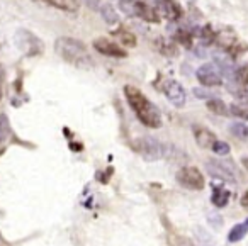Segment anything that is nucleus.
<instances>
[{
	"label": "nucleus",
	"instance_id": "f257e3e1",
	"mask_svg": "<svg viewBox=\"0 0 248 246\" xmlns=\"http://www.w3.org/2000/svg\"><path fill=\"white\" fill-rule=\"evenodd\" d=\"M124 95H126V100L131 106V109L135 110L140 123L145 124L146 127H152V129L162 127V114L156 109L155 104H152L146 99V95L141 90L133 85H126L124 87Z\"/></svg>",
	"mask_w": 248,
	"mask_h": 246
},
{
	"label": "nucleus",
	"instance_id": "f03ea898",
	"mask_svg": "<svg viewBox=\"0 0 248 246\" xmlns=\"http://www.w3.org/2000/svg\"><path fill=\"white\" fill-rule=\"evenodd\" d=\"M55 51L65 60L66 63L78 66V68H90L93 66V62L87 51L85 45L75 38H58L55 43Z\"/></svg>",
	"mask_w": 248,
	"mask_h": 246
},
{
	"label": "nucleus",
	"instance_id": "7ed1b4c3",
	"mask_svg": "<svg viewBox=\"0 0 248 246\" xmlns=\"http://www.w3.org/2000/svg\"><path fill=\"white\" fill-rule=\"evenodd\" d=\"M14 45L28 56H38L43 53V43L36 34L26 29H19L14 34Z\"/></svg>",
	"mask_w": 248,
	"mask_h": 246
},
{
	"label": "nucleus",
	"instance_id": "20e7f679",
	"mask_svg": "<svg viewBox=\"0 0 248 246\" xmlns=\"http://www.w3.org/2000/svg\"><path fill=\"white\" fill-rule=\"evenodd\" d=\"M133 148L145 158L146 161H156L163 158V151H165V144H162L155 138H140L133 143Z\"/></svg>",
	"mask_w": 248,
	"mask_h": 246
},
{
	"label": "nucleus",
	"instance_id": "39448f33",
	"mask_svg": "<svg viewBox=\"0 0 248 246\" xmlns=\"http://www.w3.org/2000/svg\"><path fill=\"white\" fill-rule=\"evenodd\" d=\"M177 182H179L182 187L189 188V190H202L206 180H204V175L199 171V168L196 167H184L177 171Z\"/></svg>",
	"mask_w": 248,
	"mask_h": 246
},
{
	"label": "nucleus",
	"instance_id": "423d86ee",
	"mask_svg": "<svg viewBox=\"0 0 248 246\" xmlns=\"http://www.w3.org/2000/svg\"><path fill=\"white\" fill-rule=\"evenodd\" d=\"M206 171L213 178H219V180L228 182V184H234V182H238L236 170L231 168V165H228L226 161L209 160L206 163Z\"/></svg>",
	"mask_w": 248,
	"mask_h": 246
},
{
	"label": "nucleus",
	"instance_id": "0eeeda50",
	"mask_svg": "<svg viewBox=\"0 0 248 246\" xmlns=\"http://www.w3.org/2000/svg\"><path fill=\"white\" fill-rule=\"evenodd\" d=\"M196 77L204 87H217L223 83L224 75L221 73L219 66L216 63H206V65L199 66Z\"/></svg>",
	"mask_w": 248,
	"mask_h": 246
},
{
	"label": "nucleus",
	"instance_id": "6e6552de",
	"mask_svg": "<svg viewBox=\"0 0 248 246\" xmlns=\"http://www.w3.org/2000/svg\"><path fill=\"white\" fill-rule=\"evenodd\" d=\"M163 92H165L167 99H169L175 107H184V106H186L187 93H186L184 87L180 85L179 82H175V80H167V82L163 83Z\"/></svg>",
	"mask_w": 248,
	"mask_h": 246
},
{
	"label": "nucleus",
	"instance_id": "1a4fd4ad",
	"mask_svg": "<svg viewBox=\"0 0 248 246\" xmlns=\"http://www.w3.org/2000/svg\"><path fill=\"white\" fill-rule=\"evenodd\" d=\"M93 48L104 56H110V58H126V51L121 48L119 45L109 41L106 38H97L93 41Z\"/></svg>",
	"mask_w": 248,
	"mask_h": 246
},
{
	"label": "nucleus",
	"instance_id": "9d476101",
	"mask_svg": "<svg viewBox=\"0 0 248 246\" xmlns=\"http://www.w3.org/2000/svg\"><path fill=\"white\" fill-rule=\"evenodd\" d=\"M155 11L158 12V15H163L169 21H179L182 17V7L173 0H160Z\"/></svg>",
	"mask_w": 248,
	"mask_h": 246
},
{
	"label": "nucleus",
	"instance_id": "9b49d317",
	"mask_svg": "<svg viewBox=\"0 0 248 246\" xmlns=\"http://www.w3.org/2000/svg\"><path fill=\"white\" fill-rule=\"evenodd\" d=\"M194 138H196V143L199 144L202 150H213L214 143L217 141L216 134L211 129L202 126H196L194 127Z\"/></svg>",
	"mask_w": 248,
	"mask_h": 246
},
{
	"label": "nucleus",
	"instance_id": "f8f14e48",
	"mask_svg": "<svg viewBox=\"0 0 248 246\" xmlns=\"http://www.w3.org/2000/svg\"><path fill=\"white\" fill-rule=\"evenodd\" d=\"M135 15L140 19H143V21H146V22H160L158 12H156L153 7H150V5L143 4V2H138V0H136Z\"/></svg>",
	"mask_w": 248,
	"mask_h": 246
},
{
	"label": "nucleus",
	"instance_id": "ddd939ff",
	"mask_svg": "<svg viewBox=\"0 0 248 246\" xmlns=\"http://www.w3.org/2000/svg\"><path fill=\"white\" fill-rule=\"evenodd\" d=\"M155 46L163 56H169V58H175L179 55V48H177L175 43H170V41H165L163 38H156L155 41Z\"/></svg>",
	"mask_w": 248,
	"mask_h": 246
},
{
	"label": "nucleus",
	"instance_id": "4468645a",
	"mask_svg": "<svg viewBox=\"0 0 248 246\" xmlns=\"http://www.w3.org/2000/svg\"><path fill=\"white\" fill-rule=\"evenodd\" d=\"M214 41L217 43V46H221L223 49L230 51V49L236 45V36L231 31H219V34L216 32V39H214Z\"/></svg>",
	"mask_w": 248,
	"mask_h": 246
},
{
	"label": "nucleus",
	"instance_id": "2eb2a0df",
	"mask_svg": "<svg viewBox=\"0 0 248 246\" xmlns=\"http://www.w3.org/2000/svg\"><path fill=\"white\" fill-rule=\"evenodd\" d=\"M43 2L49 4L51 7L62 9V11H66V12H77L80 7L78 0H43Z\"/></svg>",
	"mask_w": 248,
	"mask_h": 246
},
{
	"label": "nucleus",
	"instance_id": "dca6fc26",
	"mask_svg": "<svg viewBox=\"0 0 248 246\" xmlns=\"http://www.w3.org/2000/svg\"><path fill=\"white\" fill-rule=\"evenodd\" d=\"M206 106H207V109H209L213 114H216V116H228V114H230V107H228L221 99H216V97L207 100Z\"/></svg>",
	"mask_w": 248,
	"mask_h": 246
},
{
	"label": "nucleus",
	"instance_id": "f3484780",
	"mask_svg": "<svg viewBox=\"0 0 248 246\" xmlns=\"http://www.w3.org/2000/svg\"><path fill=\"white\" fill-rule=\"evenodd\" d=\"M100 15H102V19L107 22V24H116L117 22V12H116V9L112 7L110 4H104V5H100Z\"/></svg>",
	"mask_w": 248,
	"mask_h": 246
},
{
	"label": "nucleus",
	"instance_id": "a211bd4d",
	"mask_svg": "<svg viewBox=\"0 0 248 246\" xmlns=\"http://www.w3.org/2000/svg\"><path fill=\"white\" fill-rule=\"evenodd\" d=\"M231 194L228 190H221V188H216L213 194V204L216 205V207H224V205L228 204V200H230Z\"/></svg>",
	"mask_w": 248,
	"mask_h": 246
},
{
	"label": "nucleus",
	"instance_id": "6ab92c4d",
	"mask_svg": "<svg viewBox=\"0 0 248 246\" xmlns=\"http://www.w3.org/2000/svg\"><path fill=\"white\" fill-rule=\"evenodd\" d=\"M230 133L236 136L238 139H248V126L243 123H233L230 124Z\"/></svg>",
	"mask_w": 248,
	"mask_h": 246
},
{
	"label": "nucleus",
	"instance_id": "aec40b11",
	"mask_svg": "<svg viewBox=\"0 0 248 246\" xmlns=\"http://www.w3.org/2000/svg\"><path fill=\"white\" fill-rule=\"evenodd\" d=\"M175 41L179 43V45L186 46V48H192V32L189 31H184V29H180L179 32H175Z\"/></svg>",
	"mask_w": 248,
	"mask_h": 246
},
{
	"label": "nucleus",
	"instance_id": "412c9836",
	"mask_svg": "<svg viewBox=\"0 0 248 246\" xmlns=\"http://www.w3.org/2000/svg\"><path fill=\"white\" fill-rule=\"evenodd\" d=\"M11 134V123L5 114H0V143L5 141Z\"/></svg>",
	"mask_w": 248,
	"mask_h": 246
},
{
	"label": "nucleus",
	"instance_id": "4be33fe9",
	"mask_svg": "<svg viewBox=\"0 0 248 246\" xmlns=\"http://www.w3.org/2000/svg\"><path fill=\"white\" fill-rule=\"evenodd\" d=\"M196 236H197V239L202 243V246H216V241H214V238L207 231H204V229L196 228Z\"/></svg>",
	"mask_w": 248,
	"mask_h": 246
},
{
	"label": "nucleus",
	"instance_id": "5701e85b",
	"mask_svg": "<svg viewBox=\"0 0 248 246\" xmlns=\"http://www.w3.org/2000/svg\"><path fill=\"white\" fill-rule=\"evenodd\" d=\"M247 231H248V229L245 228V224H238V226H234V228L230 231V234H228V239H230L231 243L240 241V239L243 238L245 232H247Z\"/></svg>",
	"mask_w": 248,
	"mask_h": 246
},
{
	"label": "nucleus",
	"instance_id": "b1692460",
	"mask_svg": "<svg viewBox=\"0 0 248 246\" xmlns=\"http://www.w3.org/2000/svg\"><path fill=\"white\" fill-rule=\"evenodd\" d=\"M135 7H136V0H119V9L121 12H124L126 15H135Z\"/></svg>",
	"mask_w": 248,
	"mask_h": 246
},
{
	"label": "nucleus",
	"instance_id": "393cba45",
	"mask_svg": "<svg viewBox=\"0 0 248 246\" xmlns=\"http://www.w3.org/2000/svg\"><path fill=\"white\" fill-rule=\"evenodd\" d=\"M199 34H201V39H202L204 45H211V43H214V39H216V32L213 31V28H211V26L202 28Z\"/></svg>",
	"mask_w": 248,
	"mask_h": 246
},
{
	"label": "nucleus",
	"instance_id": "a878e982",
	"mask_svg": "<svg viewBox=\"0 0 248 246\" xmlns=\"http://www.w3.org/2000/svg\"><path fill=\"white\" fill-rule=\"evenodd\" d=\"M117 36H119L121 43H123L124 46H129V48H135L136 46V36L133 34V32L123 31V32H117Z\"/></svg>",
	"mask_w": 248,
	"mask_h": 246
},
{
	"label": "nucleus",
	"instance_id": "bb28decb",
	"mask_svg": "<svg viewBox=\"0 0 248 246\" xmlns=\"http://www.w3.org/2000/svg\"><path fill=\"white\" fill-rule=\"evenodd\" d=\"M213 151H214L216 154H219V156H224V154L230 153V144L224 143V141H219V139H217L216 143H214V146H213Z\"/></svg>",
	"mask_w": 248,
	"mask_h": 246
},
{
	"label": "nucleus",
	"instance_id": "cd10ccee",
	"mask_svg": "<svg viewBox=\"0 0 248 246\" xmlns=\"http://www.w3.org/2000/svg\"><path fill=\"white\" fill-rule=\"evenodd\" d=\"M230 114L240 117V119H248V110L241 109V107H238V106H231L230 107Z\"/></svg>",
	"mask_w": 248,
	"mask_h": 246
},
{
	"label": "nucleus",
	"instance_id": "c85d7f7f",
	"mask_svg": "<svg viewBox=\"0 0 248 246\" xmlns=\"http://www.w3.org/2000/svg\"><path fill=\"white\" fill-rule=\"evenodd\" d=\"M194 93H196V97H199V99H213V95H211L207 90H202V89H194Z\"/></svg>",
	"mask_w": 248,
	"mask_h": 246
},
{
	"label": "nucleus",
	"instance_id": "c756f323",
	"mask_svg": "<svg viewBox=\"0 0 248 246\" xmlns=\"http://www.w3.org/2000/svg\"><path fill=\"white\" fill-rule=\"evenodd\" d=\"M177 246H196L192 243V239L186 238V236H180V238H177Z\"/></svg>",
	"mask_w": 248,
	"mask_h": 246
},
{
	"label": "nucleus",
	"instance_id": "7c9ffc66",
	"mask_svg": "<svg viewBox=\"0 0 248 246\" xmlns=\"http://www.w3.org/2000/svg\"><path fill=\"white\" fill-rule=\"evenodd\" d=\"M87 7H90L92 11H97V9H100V0H85Z\"/></svg>",
	"mask_w": 248,
	"mask_h": 246
},
{
	"label": "nucleus",
	"instance_id": "2f4dec72",
	"mask_svg": "<svg viewBox=\"0 0 248 246\" xmlns=\"http://www.w3.org/2000/svg\"><path fill=\"white\" fill-rule=\"evenodd\" d=\"M4 77H5V70H4V66L0 65V99H2V85H4Z\"/></svg>",
	"mask_w": 248,
	"mask_h": 246
},
{
	"label": "nucleus",
	"instance_id": "473e14b6",
	"mask_svg": "<svg viewBox=\"0 0 248 246\" xmlns=\"http://www.w3.org/2000/svg\"><path fill=\"white\" fill-rule=\"evenodd\" d=\"M241 161H243V167L248 170V156H243V160H241Z\"/></svg>",
	"mask_w": 248,
	"mask_h": 246
},
{
	"label": "nucleus",
	"instance_id": "72a5a7b5",
	"mask_svg": "<svg viewBox=\"0 0 248 246\" xmlns=\"http://www.w3.org/2000/svg\"><path fill=\"white\" fill-rule=\"evenodd\" d=\"M245 228L248 229V219H247V221H245Z\"/></svg>",
	"mask_w": 248,
	"mask_h": 246
}]
</instances>
